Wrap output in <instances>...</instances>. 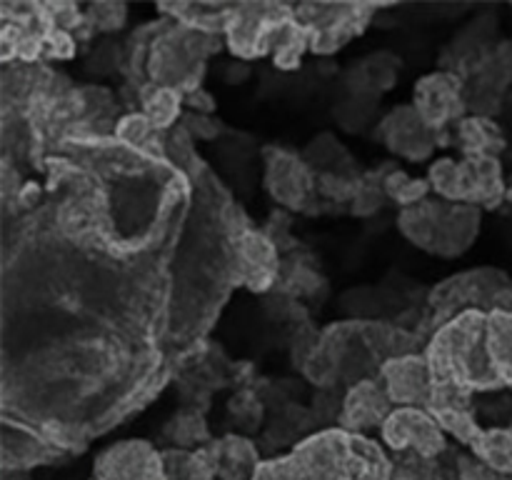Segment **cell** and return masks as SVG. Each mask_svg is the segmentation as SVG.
I'll return each mask as SVG.
<instances>
[{"label": "cell", "mask_w": 512, "mask_h": 480, "mask_svg": "<svg viewBox=\"0 0 512 480\" xmlns=\"http://www.w3.org/2000/svg\"><path fill=\"white\" fill-rule=\"evenodd\" d=\"M3 195L0 418L83 453L175 378L173 273L195 188L115 135L65 138Z\"/></svg>", "instance_id": "obj_1"}, {"label": "cell", "mask_w": 512, "mask_h": 480, "mask_svg": "<svg viewBox=\"0 0 512 480\" xmlns=\"http://www.w3.org/2000/svg\"><path fill=\"white\" fill-rule=\"evenodd\" d=\"M168 158L193 180L195 198L188 223L183 228L173 273V318L170 343L178 368L208 345L220 310L238 285H243L240 268V235L250 218L235 203L218 175L195 150L183 125L165 135Z\"/></svg>", "instance_id": "obj_2"}, {"label": "cell", "mask_w": 512, "mask_h": 480, "mask_svg": "<svg viewBox=\"0 0 512 480\" xmlns=\"http://www.w3.org/2000/svg\"><path fill=\"white\" fill-rule=\"evenodd\" d=\"M433 408H475V393L512 388V313L470 308L440 325L423 350Z\"/></svg>", "instance_id": "obj_3"}, {"label": "cell", "mask_w": 512, "mask_h": 480, "mask_svg": "<svg viewBox=\"0 0 512 480\" xmlns=\"http://www.w3.org/2000/svg\"><path fill=\"white\" fill-rule=\"evenodd\" d=\"M253 480H393V460L368 435L320 428L288 455L263 460Z\"/></svg>", "instance_id": "obj_4"}, {"label": "cell", "mask_w": 512, "mask_h": 480, "mask_svg": "<svg viewBox=\"0 0 512 480\" xmlns=\"http://www.w3.org/2000/svg\"><path fill=\"white\" fill-rule=\"evenodd\" d=\"M223 35L203 33L165 18L145 58V80L185 95L200 90L208 58L223 50Z\"/></svg>", "instance_id": "obj_5"}, {"label": "cell", "mask_w": 512, "mask_h": 480, "mask_svg": "<svg viewBox=\"0 0 512 480\" xmlns=\"http://www.w3.org/2000/svg\"><path fill=\"white\" fill-rule=\"evenodd\" d=\"M295 23L293 5L280 3H233L228 25H225V43L228 50L243 63L258 60L275 53Z\"/></svg>", "instance_id": "obj_6"}, {"label": "cell", "mask_w": 512, "mask_h": 480, "mask_svg": "<svg viewBox=\"0 0 512 480\" xmlns=\"http://www.w3.org/2000/svg\"><path fill=\"white\" fill-rule=\"evenodd\" d=\"M508 288H512V278L500 268H473L445 278L428 295L430 335L463 310H493L495 298Z\"/></svg>", "instance_id": "obj_7"}, {"label": "cell", "mask_w": 512, "mask_h": 480, "mask_svg": "<svg viewBox=\"0 0 512 480\" xmlns=\"http://www.w3.org/2000/svg\"><path fill=\"white\" fill-rule=\"evenodd\" d=\"M383 5L365 3H300L293 5L295 18L310 30V50L315 55H333L365 33L373 15Z\"/></svg>", "instance_id": "obj_8"}, {"label": "cell", "mask_w": 512, "mask_h": 480, "mask_svg": "<svg viewBox=\"0 0 512 480\" xmlns=\"http://www.w3.org/2000/svg\"><path fill=\"white\" fill-rule=\"evenodd\" d=\"M265 175L263 183L270 198L285 210H300L313 213V203L318 200L315 193V173L305 163L303 155L288 148L268 145L263 150Z\"/></svg>", "instance_id": "obj_9"}, {"label": "cell", "mask_w": 512, "mask_h": 480, "mask_svg": "<svg viewBox=\"0 0 512 480\" xmlns=\"http://www.w3.org/2000/svg\"><path fill=\"white\" fill-rule=\"evenodd\" d=\"M413 108L433 133H443L450 123H460L468 113L465 80L450 70L423 75L413 88ZM443 143V140H440Z\"/></svg>", "instance_id": "obj_10"}, {"label": "cell", "mask_w": 512, "mask_h": 480, "mask_svg": "<svg viewBox=\"0 0 512 480\" xmlns=\"http://www.w3.org/2000/svg\"><path fill=\"white\" fill-rule=\"evenodd\" d=\"M380 438L395 453L438 458L445 450V433L425 408H395L380 428Z\"/></svg>", "instance_id": "obj_11"}, {"label": "cell", "mask_w": 512, "mask_h": 480, "mask_svg": "<svg viewBox=\"0 0 512 480\" xmlns=\"http://www.w3.org/2000/svg\"><path fill=\"white\" fill-rule=\"evenodd\" d=\"M95 480H168L163 453L148 440H120L95 458Z\"/></svg>", "instance_id": "obj_12"}, {"label": "cell", "mask_w": 512, "mask_h": 480, "mask_svg": "<svg viewBox=\"0 0 512 480\" xmlns=\"http://www.w3.org/2000/svg\"><path fill=\"white\" fill-rule=\"evenodd\" d=\"M385 148L398 158L410 163H423L435 153V145L440 143V135L433 133L428 125L420 120L418 110L410 105H398L390 110L375 130Z\"/></svg>", "instance_id": "obj_13"}, {"label": "cell", "mask_w": 512, "mask_h": 480, "mask_svg": "<svg viewBox=\"0 0 512 480\" xmlns=\"http://www.w3.org/2000/svg\"><path fill=\"white\" fill-rule=\"evenodd\" d=\"M380 383L398 408H430L433 403V373L423 353L390 358L380 368Z\"/></svg>", "instance_id": "obj_14"}, {"label": "cell", "mask_w": 512, "mask_h": 480, "mask_svg": "<svg viewBox=\"0 0 512 480\" xmlns=\"http://www.w3.org/2000/svg\"><path fill=\"white\" fill-rule=\"evenodd\" d=\"M0 428H3V470H23L28 473L35 465L55 463V460L65 458L63 448L45 438L30 425L18 423V420L0 418Z\"/></svg>", "instance_id": "obj_15"}, {"label": "cell", "mask_w": 512, "mask_h": 480, "mask_svg": "<svg viewBox=\"0 0 512 480\" xmlns=\"http://www.w3.org/2000/svg\"><path fill=\"white\" fill-rule=\"evenodd\" d=\"M280 250L263 228L248 225L240 235V268H243V285L253 293H270L280 278Z\"/></svg>", "instance_id": "obj_16"}, {"label": "cell", "mask_w": 512, "mask_h": 480, "mask_svg": "<svg viewBox=\"0 0 512 480\" xmlns=\"http://www.w3.org/2000/svg\"><path fill=\"white\" fill-rule=\"evenodd\" d=\"M393 410V400L385 393V385L380 380H363L345 390L338 428L365 435L373 428H383Z\"/></svg>", "instance_id": "obj_17"}, {"label": "cell", "mask_w": 512, "mask_h": 480, "mask_svg": "<svg viewBox=\"0 0 512 480\" xmlns=\"http://www.w3.org/2000/svg\"><path fill=\"white\" fill-rule=\"evenodd\" d=\"M483 225V210L468 203H445L440 205L438 230L430 253L440 258H458L473 248L475 238Z\"/></svg>", "instance_id": "obj_18"}, {"label": "cell", "mask_w": 512, "mask_h": 480, "mask_svg": "<svg viewBox=\"0 0 512 480\" xmlns=\"http://www.w3.org/2000/svg\"><path fill=\"white\" fill-rule=\"evenodd\" d=\"M400 58L390 50H378L365 58L355 60L348 70L343 73L345 90L350 95H360V98L380 100V95L395 88L400 73Z\"/></svg>", "instance_id": "obj_19"}, {"label": "cell", "mask_w": 512, "mask_h": 480, "mask_svg": "<svg viewBox=\"0 0 512 480\" xmlns=\"http://www.w3.org/2000/svg\"><path fill=\"white\" fill-rule=\"evenodd\" d=\"M460 163L465 178V203L478 205L480 210L498 208L508 195L500 158L485 155V158H463Z\"/></svg>", "instance_id": "obj_20"}, {"label": "cell", "mask_w": 512, "mask_h": 480, "mask_svg": "<svg viewBox=\"0 0 512 480\" xmlns=\"http://www.w3.org/2000/svg\"><path fill=\"white\" fill-rule=\"evenodd\" d=\"M208 448L213 453L215 473L220 480H253L255 470L263 463L258 445L238 433L215 438Z\"/></svg>", "instance_id": "obj_21"}, {"label": "cell", "mask_w": 512, "mask_h": 480, "mask_svg": "<svg viewBox=\"0 0 512 480\" xmlns=\"http://www.w3.org/2000/svg\"><path fill=\"white\" fill-rule=\"evenodd\" d=\"M318 418L313 410L303 408L298 403H283L275 408L273 418H270L268 430H265V440L270 448H283V445H298L305 438L318 433Z\"/></svg>", "instance_id": "obj_22"}, {"label": "cell", "mask_w": 512, "mask_h": 480, "mask_svg": "<svg viewBox=\"0 0 512 480\" xmlns=\"http://www.w3.org/2000/svg\"><path fill=\"white\" fill-rule=\"evenodd\" d=\"M303 160L310 165L315 175L318 173H335L345 178H358L363 175L355 165V158L348 153L343 143L333 133H320L303 148Z\"/></svg>", "instance_id": "obj_23"}, {"label": "cell", "mask_w": 512, "mask_h": 480, "mask_svg": "<svg viewBox=\"0 0 512 480\" xmlns=\"http://www.w3.org/2000/svg\"><path fill=\"white\" fill-rule=\"evenodd\" d=\"M233 3H160L158 13L203 33L225 35Z\"/></svg>", "instance_id": "obj_24"}, {"label": "cell", "mask_w": 512, "mask_h": 480, "mask_svg": "<svg viewBox=\"0 0 512 480\" xmlns=\"http://www.w3.org/2000/svg\"><path fill=\"white\" fill-rule=\"evenodd\" d=\"M458 143L463 150V158H485L493 155L498 158L500 150L505 148V135L498 123L490 118H478V115H465L458 123Z\"/></svg>", "instance_id": "obj_25"}, {"label": "cell", "mask_w": 512, "mask_h": 480, "mask_svg": "<svg viewBox=\"0 0 512 480\" xmlns=\"http://www.w3.org/2000/svg\"><path fill=\"white\" fill-rule=\"evenodd\" d=\"M325 288V278L320 275V270L315 268L310 258H300L298 253H290L288 258H283L280 265V278L275 290H278L283 298L298 300V298H313L315 293Z\"/></svg>", "instance_id": "obj_26"}, {"label": "cell", "mask_w": 512, "mask_h": 480, "mask_svg": "<svg viewBox=\"0 0 512 480\" xmlns=\"http://www.w3.org/2000/svg\"><path fill=\"white\" fill-rule=\"evenodd\" d=\"M183 105V95L170 88H160V85H145L138 93V110L165 135L180 125Z\"/></svg>", "instance_id": "obj_27"}, {"label": "cell", "mask_w": 512, "mask_h": 480, "mask_svg": "<svg viewBox=\"0 0 512 480\" xmlns=\"http://www.w3.org/2000/svg\"><path fill=\"white\" fill-rule=\"evenodd\" d=\"M440 205L443 200H423V203L413 205V208H403L398 218L400 233L405 235L410 245L430 253L435 243V230H438L440 220Z\"/></svg>", "instance_id": "obj_28"}, {"label": "cell", "mask_w": 512, "mask_h": 480, "mask_svg": "<svg viewBox=\"0 0 512 480\" xmlns=\"http://www.w3.org/2000/svg\"><path fill=\"white\" fill-rule=\"evenodd\" d=\"M163 438L180 450H198L215 440L205 423V413L198 408L178 410L163 428Z\"/></svg>", "instance_id": "obj_29"}, {"label": "cell", "mask_w": 512, "mask_h": 480, "mask_svg": "<svg viewBox=\"0 0 512 480\" xmlns=\"http://www.w3.org/2000/svg\"><path fill=\"white\" fill-rule=\"evenodd\" d=\"M115 138L123 140L125 145L143 153L158 155V158H168V148H165V133H160L140 110H130L115 125Z\"/></svg>", "instance_id": "obj_30"}, {"label": "cell", "mask_w": 512, "mask_h": 480, "mask_svg": "<svg viewBox=\"0 0 512 480\" xmlns=\"http://www.w3.org/2000/svg\"><path fill=\"white\" fill-rule=\"evenodd\" d=\"M473 458L500 475H512V430L485 428L473 445Z\"/></svg>", "instance_id": "obj_31"}, {"label": "cell", "mask_w": 512, "mask_h": 480, "mask_svg": "<svg viewBox=\"0 0 512 480\" xmlns=\"http://www.w3.org/2000/svg\"><path fill=\"white\" fill-rule=\"evenodd\" d=\"M430 188L445 203H465V178L463 163L455 158H440L428 170Z\"/></svg>", "instance_id": "obj_32"}, {"label": "cell", "mask_w": 512, "mask_h": 480, "mask_svg": "<svg viewBox=\"0 0 512 480\" xmlns=\"http://www.w3.org/2000/svg\"><path fill=\"white\" fill-rule=\"evenodd\" d=\"M430 415L438 420L443 433L453 435V438L463 445H473L475 440H478V435L485 430L483 425L478 423L475 408H433Z\"/></svg>", "instance_id": "obj_33"}, {"label": "cell", "mask_w": 512, "mask_h": 480, "mask_svg": "<svg viewBox=\"0 0 512 480\" xmlns=\"http://www.w3.org/2000/svg\"><path fill=\"white\" fill-rule=\"evenodd\" d=\"M375 108H378V100L360 98V95L348 93V98L335 103L333 118L345 133H360V130H365L370 123H373Z\"/></svg>", "instance_id": "obj_34"}, {"label": "cell", "mask_w": 512, "mask_h": 480, "mask_svg": "<svg viewBox=\"0 0 512 480\" xmlns=\"http://www.w3.org/2000/svg\"><path fill=\"white\" fill-rule=\"evenodd\" d=\"M383 185L388 198L395 200L398 205H403V208H413V205L423 203V200H428L430 190H433L430 188L428 178H410V175L400 168H395L393 173L385 178Z\"/></svg>", "instance_id": "obj_35"}, {"label": "cell", "mask_w": 512, "mask_h": 480, "mask_svg": "<svg viewBox=\"0 0 512 480\" xmlns=\"http://www.w3.org/2000/svg\"><path fill=\"white\" fill-rule=\"evenodd\" d=\"M85 70L95 78H108V75L125 70V43H118L115 38L103 40L90 50L88 60H85Z\"/></svg>", "instance_id": "obj_36"}, {"label": "cell", "mask_w": 512, "mask_h": 480, "mask_svg": "<svg viewBox=\"0 0 512 480\" xmlns=\"http://www.w3.org/2000/svg\"><path fill=\"white\" fill-rule=\"evenodd\" d=\"M228 415L240 430H245V433L260 430V425H263V403H260V395L255 393L253 388H240L238 393L230 398Z\"/></svg>", "instance_id": "obj_37"}, {"label": "cell", "mask_w": 512, "mask_h": 480, "mask_svg": "<svg viewBox=\"0 0 512 480\" xmlns=\"http://www.w3.org/2000/svg\"><path fill=\"white\" fill-rule=\"evenodd\" d=\"M305 50H310V30L305 25H300L298 18H295V23L290 25L288 33L280 40L278 50L273 53V63L280 70H295L300 65V58H303Z\"/></svg>", "instance_id": "obj_38"}, {"label": "cell", "mask_w": 512, "mask_h": 480, "mask_svg": "<svg viewBox=\"0 0 512 480\" xmlns=\"http://www.w3.org/2000/svg\"><path fill=\"white\" fill-rule=\"evenodd\" d=\"M85 20L93 33H115L128 20V5L123 3H90L85 5Z\"/></svg>", "instance_id": "obj_39"}, {"label": "cell", "mask_w": 512, "mask_h": 480, "mask_svg": "<svg viewBox=\"0 0 512 480\" xmlns=\"http://www.w3.org/2000/svg\"><path fill=\"white\" fill-rule=\"evenodd\" d=\"M403 460L393 463V480H443L435 458H423L418 453H398Z\"/></svg>", "instance_id": "obj_40"}, {"label": "cell", "mask_w": 512, "mask_h": 480, "mask_svg": "<svg viewBox=\"0 0 512 480\" xmlns=\"http://www.w3.org/2000/svg\"><path fill=\"white\" fill-rule=\"evenodd\" d=\"M263 233L268 235L270 240H273L275 245H278L280 253H298L300 250V243H295V238L290 235V215L283 213V210H275L273 215H270L268 225L263 228Z\"/></svg>", "instance_id": "obj_41"}, {"label": "cell", "mask_w": 512, "mask_h": 480, "mask_svg": "<svg viewBox=\"0 0 512 480\" xmlns=\"http://www.w3.org/2000/svg\"><path fill=\"white\" fill-rule=\"evenodd\" d=\"M180 125L188 130V135L195 140V143H198V140H215L220 138V133H223V123H220L218 118H213V115L190 113V110L188 113H183Z\"/></svg>", "instance_id": "obj_42"}, {"label": "cell", "mask_w": 512, "mask_h": 480, "mask_svg": "<svg viewBox=\"0 0 512 480\" xmlns=\"http://www.w3.org/2000/svg\"><path fill=\"white\" fill-rule=\"evenodd\" d=\"M460 480H512L508 475H500L495 470L485 468L480 460L475 458H460Z\"/></svg>", "instance_id": "obj_43"}, {"label": "cell", "mask_w": 512, "mask_h": 480, "mask_svg": "<svg viewBox=\"0 0 512 480\" xmlns=\"http://www.w3.org/2000/svg\"><path fill=\"white\" fill-rule=\"evenodd\" d=\"M185 105H188L190 113H198V115H213L218 110V103H215L213 95L208 90H195V93L185 95Z\"/></svg>", "instance_id": "obj_44"}, {"label": "cell", "mask_w": 512, "mask_h": 480, "mask_svg": "<svg viewBox=\"0 0 512 480\" xmlns=\"http://www.w3.org/2000/svg\"><path fill=\"white\" fill-rule=\"evenodd\" d=\"M493 308H500V310H508V313H512V288H508V290H503V293H500V295H498V298H495Z\"/></svg>", "instance_id": "obj_45"}, {"label": "cell", "mask_w": 512, "mask_h": 480, "mask_svg": "<svg viewBox=\"0 0 512 480\" xmlns=\"http://www.w3.org/2000/svg\"><path fill=\"white\" fill-rule=\"evenodd\" d=\"M508 200H510V203H512V183L508 185Z\"/></svg>", "instance_id": "obj_46"}, {"label": "cell", "mask_w": 512, "mask_h": 480, "mask_svg": "<svg viewBox=\"0 0 512 480\" xmlns=\"http://www.w3.org/2000/svg\"><path fill=\"white\" fill-rule=\"evenodd\" d=\"M510 430H512V420H510Z\"/></svg>", "instance_id": "obj_47"}]
</instances>
